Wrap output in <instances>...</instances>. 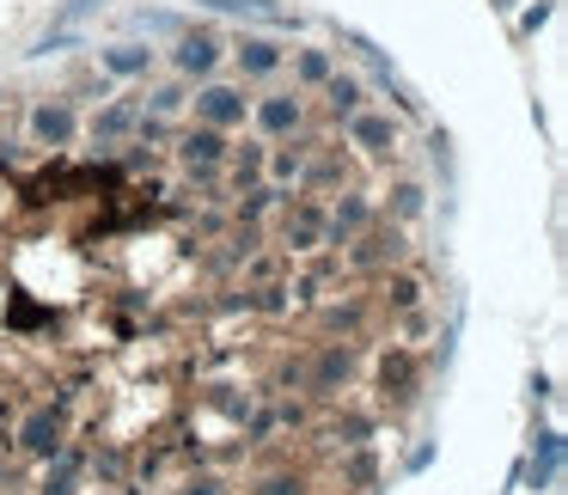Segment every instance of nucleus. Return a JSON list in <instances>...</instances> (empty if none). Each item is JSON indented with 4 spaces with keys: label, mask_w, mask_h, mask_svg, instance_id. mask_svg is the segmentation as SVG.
Wrapping results in <instances>:
<instances>
[{
    "label": "nucleus",
    "mask_w": 568,
    "mask_h": 495,
    "mask_svg": "<svg viewBox=\"0 0 568 495\" xmlns=\"http://www.w3.org/2000/svg\"><path fill=\"white\" fill-rule=\"evenodd\" d=\"M74 135H80V111L68 99H50L31 111V141L38 148H74Z\"/></svg>",
    "instance_id": "nucleus-9"
},
{
    "label": "nucleus",
    "mask_w": 568,
    "mask_h": 495,
    "mask_svg": "<svg viewBox=\"0 0 568 495\" xmlns=\"http://www.w3.org/2000/svg\"><path fill=\"white\" fill-rule=\"evenodd\" d=\"M336 471H343V483H355V489H373V483H379V453H373V446H348V453L336 458Z\"/></svg>",
    "instance_id": "nucleus-22"
},
{
    "label": "nucleus",
    "mask_w": 568,
    "mask_h": 495,
    "mask_svg": "<svg viewBox=\"0 0 568 495\" xmlns=\"http://www.w3.org/2000/svg\"><path fill=\"white\" fill-rule=\"evenodd\" d=\"M343 135H348V148H361L367 160H397V148H404V129L392 123V111H355V117H343Z\"/></svg>",
    "instance_id": "nucleus-5"
},
{
    "label": "nucleus",
    "mask_w": 568,
    "mask_h": 495,
    "mask_svg": "<svg viewBox=\"0 0 568 495\" xmlns=\"http://www.w3.org/2000/svg\"><path fill=\"white\" fill-rule=\"evenodd\" d=\"M318 92H324V104H331L336 123H343V117H355V111H367V80H361V74H331Z\"/></svg>",
    "instance_id": "nucleus-15"
},
{
    "label": "nucleus",
    "mask_w": 568,
    "mask_h": 495,
    "mask_svg": "<svg viewBox=\"0 0 568 495\" xmlns=\"http://www.w3.org/2000/svg\"><path fill=\"white\" fill-rule=\"evenodd\" d=\"M343 251V270L348 275H379V270H397V263L409 257V233L404 226H392L385 214H373L367 226H361L348 245H336Z\"/></svg>",
    "instance_id": "nucleus-1"
},
{
    "label": "nucleus",
    "mask_w": 568,
    "mask_h": 495,
    "mask_svg": "<svg viewBox=\"0 0 568 495\" xmlns=\"http://www.w3.org/2000/svg\"><path fill=\"white\" fill-rule=\"evenodd\" d=\"M251 123H257V141H287L306 123V99L300 92H270V99H251Z\"/></svg>",
    "instance_id": "nucleus-7"
},
{
    "label": "nucleus",
    "mask_w": 568,
    "mask_h": 495,
    "mask_svg": "<svg viewBox=\"0 0 568 495\" xmlns=\"http://www.w3.org/2000/svg\"><path fill=\"white\" fill-rule=\"evenodd\" d=\"M99 68L111 80H141L153 74V50L148 43H111V50H99Z\"/></svg>",
    "instance_id": "nucleus-14"
},
{
    "label": "nucleus",
    "mask_w": 568,
    "mask_h": 495,
    "mask_svg": "<svg viewBox=\"0 0 568 495\" xmlns=\"http://www.w3.org/2000/svg\"><path fill=\"white\" fill-rule=\"evenodd\" d=\"M263 172H270V184H300V172H306V148H294V141H270V160H263Z\"/></svg>",
    "instance_id": "nucleus-20"
},
{
    "label": "nucleus",
    "mask_w": 568,
    "mask_h": 495,
    "mask_svg": "<svg viewBox=\"0 0 568 495\" xmlns=\"http://www.w3.org/2000/svg\"><path fill=\"white\" fill-rule=\"evenodd\" d=\"M422 209H428V190H422L416 178H404V184H392V196H385V221H392V226H409V221H422Z\"/></svg>",
    "instance_id": "nucleus-18"
},
{
    "label": "nucleus",
    "mask_w": 568,
    "mask_h": 495,
    "mask_svg": "<svg viewBox=\"0 0 568 495\" xmlns=\"http://www.w3.org/2000/svg\"><path fill=\"white\" fill-rule=\"evenodd\" d=\"M0 99H7V92H0Z\"/></svg>",
    "instance_id": "nucleus-32"
},
{
    "label": "nucleus",
    "mask_w": 568,
    "mask_h": 495,
    "mask_svg": "<svg viewBox=\"0 0 568 495\" xmlns=\"http://www.w3.org/2000/svg\"><path fill=\"white\" fill-rule=\"evenodd\" d=\"M251 495H312V483L300 477L294 465H275V471H263V477L251 483Z\"/></svg>",
    "instance_id": "nucleus-23"
},
{
    "label": "nucleus",
    "mask_w": 568,
    "mask_h": 495,
    "mask_svg": "<svg viewBox=\"0 0 568 495\" xmlns=\"http://www.w3.org/2000/svg\"><path fill=\"white\" fill-rule=\"evenodd\" d=\"M87 135L99 141H123V135H135V99H111L104 111H92V123H87Z\"/></svg>",
    "instance_id": "nucleus-16"
},
{
    "label": "nucleus",
    "mask_w": 568,
    "mask_h": 495,
    "mask_svg": "<svg viewBox=\"0 0 568 495\" xmlns=\"http://www.w3.org/2000/svg\"><path fill=\"white\" fill-rule=\"evenodd\" d=\"M282 68H294V92H318L324 80L336 74L331 50H287V62H282Z\"/></svg>",
    "instance_id": "nucleus-17"
},
{
    "label": "nucleus",
    "mask_w": 568,
    "mask_h": 495,
    "mask_svg": "<svg viewBox=\"0 0 568 495\" xmlns=\"http://www.w3.org/2000/svg\"><path fill=\"white\" fill-rule=\"evenodd\" d=\"M87 495H116V489H87Z\"/></svg>",
    "instance_id": "nucleus-31"
},
{
    "label": "nucleus",
    "mask_w": 568,
    "mask_h": 495,
    "mask_svg": "<svg viewBox=\"0 0 568 495\" xmlns=\"http://www.w3.org/2000/svg\"><path fill=\"white\" fill-rule=\"evenodd\" d=\"M275 245H282V251H318L324 245V202L318 196H282Z\"/></svg>",
    "instance_id": "nucleus-3"
},
{
    "label": "nucleus",
    "mask_w": 568,
    "mask_h": 495,
    "mask_svg": "<svg viewBox=\"0 0 568 495\" xmlns=\"http://www.w3.org/2000/svg\"><path fill=\"white\" fill-rule=\"evenodd\" d=\"M233 55H239V74H245V80H270V74H282L287 43L257 38V31H239V38H233Z\"/></svg>",
    "instance_id": "nucleus-10"
},
{
    "label": "nucleus",
    "mask_w": 568,
    "mask_h": 495,
    "mask_svg": "<svg viewBox=\"0 0 568 495\" xmlns=\"http://www.w3.org/2000/svg\"><path fill=\"white\" fill-rule=\"evenodd\" d=\"M226 153H233V135H221V129H209V123H190L184 135H178V160L184 165H214V172H221Z\"/></svg>",
    "instance_id": "nucleus-11"
},
{
    "label": "nucleus",
    "mask_w": 568,
    "mask_h": 495,
    "mask_svg": "<svg viewBox=\"0 0 568 495\" xmlns=\"http://www.w3.org/2000/svg\"><path fill=\"white\" fill-rule=\"evenodd\" d=\"M422 294H428V287H422L416 275H404V270L392 275V270H385V287H379V300L397 312V319H404V312H422Z\"/></svg>",
    "instance_id": "nucleus-21"
},
{
    "label": "nucleus",
    "mask_w": 568,
    "mask_h": 495,
    "mask_svg": "<svg viewBox=\"0 0 568 495\" xmlns=\"http://www.w3.org/2000/svg\"><path fill=\"white\" fill-rule=\"evenodd\" d=\"M0 495H31V483H26V477H19V483H13V489H0Z\"/></svg>",
    "instance_id": "nucleus-29"
},
{
    "label": "nucleus",
    "mask_w": 568,
    "mask_h": 495,
    "mask_svg": "<svg viewBox=\"0 0 568 495\" xmlns=\"http://www.w3.org/2000/svg\"><path fill=\"white\" fill-rule=\"evenodd\" d=\"M348 380H355V355H348L343 343H324L318 355H312V373H306L300 385H306L312 397H324V404H331V397L343 392Z\"/></svg>",
    "instance_id": "nucleus-8"
},
{
    "label": "nucleus",
    "mask_w": 568,
    "mask_h": 495,
    "mask_svg": "<svg viewBox=\"0 0 568 495\" xmlns=\"http://www.w3.org/2000/svg\"><path fill=\"white\" fill-rule=\"evenodd\" d=\"M178 495H226V477L202 471V477H184V483H178Z\"/></svg>",
    "instance_id": "nucleus-28"
},
{
    "label": "nucleus",
    "mask_w": 568,
    "mask_h": 495,
    "mask_svg": "<svg viewBox=\"0 0 568 495\" xmlns=\"http://www.w3.org/2000/svg\"><path fill=\"white\" fill-rule=\"evenodd\" d=\"M116 495H148V489H141V483H123V489H116Z\"/></svg>",
    "instance_id": "nucleus-30"
},
{
    "label": "nucleus",
    "mask_w": 568,
    "mask_h": 495,
    "mask_svg": "<svg viewBox=\"0 0 568 495\" xmlns=\"http://www.w3.org/2000/svg\"><path fill=\"white\" fill-rule=\"evenodd\" d=\"M0 196H7V190H0Z\"/></svg>",
    "instance_id": "nucleus-33"
},
{
    "label": "nucleus",
    "mask_w": 568,
    "mask_h": 495,
    "mask_svg": "<svg viewBox=\"0 0 568 495\" xmlns=\"http://www.w3.org/2000/svg\"><path fill=\"white\" fill-rule=\"evenodd\" d=\"M373 214H379V209H373V196H343L336 209H324V245H331V251L348 245V239L373 221Z\"/></svg>",
    "instance_id": "nucleus-12"
},
{
    "label": "nucleus",
    "mask_w": 568,
    "mask_h": 495,
    "mask_svg": "<svg viewBox=\"0 0 568 495\" xmlns=\"http://www.w3.org/2000/svg\"><path fill=\"white\" fill-rule=\"evenodd\" d=\"M379 392L385 397H416L422 392V373H416V355H409V348H385L379 355Z\"/></svg>",
    "instance_id": "nucleus-13"
},
{
    "label": "nucleus",
    "mask_w": 568,
    "mask_h": 495,
    "mask_svg": "<svg viewBox=\"0 0 568 495\" xmlns=\"http://www.w3.org/2000/svg\"><path fill=\"white\" fill-rule=\"evenodd\" d=\"M282 257H287V251H251V257H245V287H263V282H282Z\"/></svg>",
    "instance_id": "nucleus-24"
},
{
    "label": "nucleus",
    "mask_w": 568,
    "mask_h": 495,
    "mask_svg": "<svg viewBox=\"0 0 568 495\" xmlns=\"http://www.w3.org/2000/svg\"><path fill=\"white\" fill-rule=\"evenodd\" d=\"M263 160H270V141H257V135H251L245 148H233V153H226V178H233L239 190H245V184H257V178H263Z\"/></svg>",
    "instance_id": "nucleus-19"
},
{
    "label": "nucleus",
    "mask_w": 568,
    "mask_h": 495,
    "mask_svg": "<svg viewBox=\"0 0 568 495\" xmlns=\"http://www.w3.org/2000/svg\"><path fill=\"white\" fill-rule=\"evenodd\" d=\"M87 471L104 483V489H123L129 483V458L123 453H87Z\"/></svg>",
    "instance_id": "nucleus-25"
},
{
    "label": "nucleus",
    "mask_w": 568,
    "mask_h": 495,
    "mask_svg": "<svg viewBox=\"0 0 568 495\" xmlns=\"http://www.w3.org/2000/svg\"><path fill=\"white\" fill-rule=\"evenodd\" d=\"M172 68L184 80H214V68H221V31L214 26H190V31H178V43H172Z\"/></svg>",
    "instance_id": "nucleus-6"
},
{
    "label": "nucleus",
    "mask_w": 568,
    "mask_h": 495,
    "mask_svg": "<svg viewBox=\"0 0 568 495\" xmlns=\"http://www.w3.org/2000/svg\"><path fill=\"white\" fill-rule=\"evenodd\" d=\"M275 202H282V190H275V184H245V190H239V221H257V214H270Z\"/></svg>",
    "instance_id": "nucleus-27"
},
{
    "label": "nucleus",
    "mask_w": 568,
    "mask_h": 495,
    "mask_svg": "<svg viewBox=\"0 0 568 495\" xmlns=\"http://www.w3.org/2000/svg\"><path fill=\"white\" fill-rule=\"evenodd\" d=\"M68 446V410H50V404H38L26 422L13 428V453H26V458H55Z\"/></svg>",
    "instance_id": "nucleus-4"
},
{
    "label": "nucleus",
    "mask_w": 568,
    "mask_h": 495,
    "mask_svg": "<svg viewBox=\"0 0 568 495\" xmlns=\"http://www.w3.org/2000/svg\"><path fill=\"white\" fill-rule=\"evenodd\" d=\"M190 123H209V129H221V135H233V129H245L251 123V99H245V87H226V80H202V92L190 99Z\"/></svg>",
    "instance_id": "nucleus-2"
},
{
    "label": "nucleus",
    "mask_w": 568,
    "mask_h": 495,
    "mask_svg": "<svg viewBox=\"0 0 568 495\" xmlns=\"http://www.w3.org/2000/svg\"><path fill=\"white\" fill-rule=\"evenodd\" d=\"M184 104H190L184 80H165V87H153V92H148V111H153V117H165V123H172V117L184 111Z\"/></svg>",
    "instance_id": "nucleus-26"
}]
</instances>
